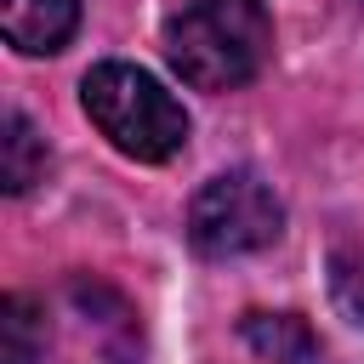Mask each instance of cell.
Listing matches in <instances>:
<instances>
[{"mask_svg": "<svg viewBox=\"0 0 364 364\" xmlns=\"http://www.w3.org/2000/svg\"><path fill=\"white\" fill-rule=\"evenodd\" d=\"M273 51V17L262 0H188L165 23V57L193 91H239Z\"/></svg>", "mask_w": 364, "mask_h": 364, "instance_id": "1", "label": "cell"}, {"mask_svg": "<svg viewBox=\"0 0 364 364\" xmlns=\"http://www.w3.org/2000/svg\"><path fill=\"white\" fill-rule=\"evenodd\" d=\"M80 108L125 159H142V165H159L188 142L182 102L136 63H97L80 80Z\"/></svg>", "mask_w": 364, "mask_h": 364, "instance_id": "2", "label": "cell"}, {"mask_svg": "<svg viewBox=\"0 0 364 364\" xmlns=\"http://www.w3.org/2000/svg\"><path fill=\"white\" fill-rule=\"evenodd\" d=\"M279 228H284V205L256 171H222L188 205V245L216 262L267 250L279 239Z\"/></svg>", "mask_w": 364, "mask_h": 364, "instance_id": "3", "label": "cell"}, {"mask_svg": "<svg viewBox=\"0 0 364 364\" xmlns=\"http://www.w3.org/2000/svg\"><path fill=\"white\" fill-rule=\"evenodd\" d=\"M74 28H80V0H6L0 6V34L23 57L63 51Z\"/></svg>", "mask_w": 364, "mask_h": 364, "instance_id": "4", "label": "cell"}, {"mask_svg": "<svg viewBox=\"0 0 364 364\" xmlns=\"http://www.w3.org/2000/svg\"><path fill=\"white\" fill-rule=\"evenodd\" d=\"M46 136L34 131V119L23 108H6L0 119V188L6 193H28L40 176H46Z\"/></svg>", "mask_w": 364, "mask_h": 364, "instance_id": "5", "label": "cell"}, {"mask_svg": "<svg viewBox=\"0 0 364 364\" xmlns=\"http://www.w3.org/2000/svg\"><path fill=\"white\" fill-rule=\"evenodd\" d=\"M245 341L273 364H318V336L296 313H245Z\"/></svg>", "mask_w": 364, "mask_h": 364, "instance_id": "6", "label": "cell"}, {"mask_svg": "<svg viewBox=\"0 0 364 364\" xmlns=\"http://www.w3.org/2000/svg\"><path fill=\"white\" fill-rule=\"evenodd\" d=\"M46 353V313L28 296L0 301V364H40Z\"/></svg>", "mask_w": 364, "mask_h": 364, "instance_id": "7", "label": "cell"}, {"mask_svg": "<svg viewBox=\"0 0 364 364\" xmlns=\"http://www.w3.org/2000/svg\"><path fill=\"white\" fill-rule=\"evenodd\" d=\"M330 296L353 324H364V239H347L330 250Z\"/></svg>", "mask_w": 364, "mask_h": 364, "instance_id": "8", "label": "cell"}]
</instances>
